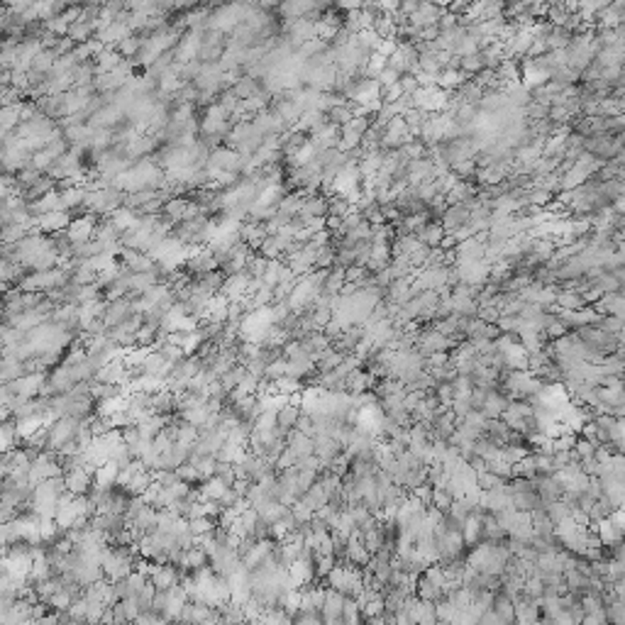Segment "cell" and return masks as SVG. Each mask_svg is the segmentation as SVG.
Here are the masks:
<instances>
[{"instance_id": "obj_6", "label": "cell", "mask_w": 625, "mask_h": 625, "mask_svg": "<svg viewBox=\"0 0 625 625\" xmlns=\"http://www.w3.org/2000/svg\"><path fill=\"white\" fill-rule=\"evenodd\" d=\"M198 491H201V498L203 501H215V503H220L222 496L230 491V484H225L220 476H213V479L203 481L201 489H198Z\"/></svg>"}, {"instance_id": "obj_10", "label": "cell", "mask_w": 625, "mask_h": 625, "mask_svg": "<svg viewBox=\"0 0 625 625\" xmlns=\"http://www.w3.org/2000/svg\"><path fill=\"white\" fill-rule=\"evenodd\" d=\"M476 625H510V623L503 621L501 616H496L494 611H486V613H481V618L476 621Z\"/></svg>"}, {"instance_id": "obj_2", "label": "cell", "mask_w": 625, "mask_h": 625, "mask_svg": "<svg viewBox=\"0 0 625 625\" xmlns=\"http://www.w3.org/2000/svg\"><path fill=\"white\" fill-rule=\"evenodd\" d=\"M64 484H66V491L73 496H88V491L96 484V471H91L83 464H78L76 469H69L64 474Z\"/></svg>"}, {"instance_id": "obj_1", "label": "cell", "mask_w": 625, "mask_h": 625, "mask_svg": "<svg viewBox=\"0 0 625 625\" xmlns=\"http://www.w3.org/2000/svg\"><path fill=\"white\" fill-rule=\"evenodd\" d=\"M83 423L73 418H59L57 423L49 425V440H47V452H64L66 447H71L76 440L78 430Z\"/></svg>"}, {"instance_id": "obj_5", "label": "cell", "mask_w": 625, "mask_h": 625, "mask_svg": "<svg viewBox=\"0 0 625 625\" xmlns=\"http://www.w3.org/2000/svg\"><path fill=\"white\" fill-rule=\"evenodd\" d=\"M303 598H301V611H310V613H320L322 606H325V596H327V587H306L301 589Z\"/></svg>"}, {"instance_id": "obj_9", "label": "cell", "mask_w": 625, "mask_h": 625, "mask_svg": "<svg viewBox=\"0 0 625 625\" xmlns=\"http://www.w3.org/2000/svg\"><path fill=\"white\" fill-rule=\"evenodd\" d=\"M294 625H325L322 623L320 613H310V611H299L294 616Z\"/></svg>"}, {"instance_id": "obj_7", "label": "cell", "mask_w": 625, "mask_h": 625, "mask_svg": "<svg viewBox=\"0 0 625 625\" xmlns=\"http://www.w3.org/2000/svg\"><path fill=\"white\" fill-rule=\"evenodd\" d=\"M301 413H303L301 405H296V403H291L289 401V403H286L284 408L276 413V425H279L281 430H286V433H291V430H296V425H299Z\"/></svg>"}, {"instance_id": "obj_8", "label": "cell", "mask_w": 625, "mask_h": 625, "mask_svg": "<svg viewBox=\"0 0 625 625\" xmlns=\"http://www.w3.org/2000/svg\"><path fill=\"white\" fill-rule=\"evenodd\" d=\"M291 513H294V518L299 520L301 525H308L312 518H315V513L308 508V505H303L301 501H296L294 505H291Z\"/></svg>"}, {"instance_id": "obj_4", "label": "cell", "mask_w": 625, "mask_h": 625, "mask_svg": "<svg viewBox=\"0 0 625 625\" xmlns=\"http://www.w3.org/2000/svg\"><path fill=\"white\" fill-rule=\"evenodd\" d=\"M345 603H347V596H342L340 591H335V589L327 587L325 606H322V611H320L322 623L342 621V613H345Z\"/></svg>"}, {"instance_id": "obj_3", "label": "cell", "mask_w": 625, "mask_h": 625, "mask_svg": "<svg viewBox=\"0 0 625 625\" xmlns=\"http://www.w3.org/2000/svg\"><path fill=\"white\" fill-rule=\"evenodd\" d=\"M183 569L176 567V564H161V569L152 577V584H155L157 591H171L181 584Z\"/></svg>"}]
</instances>
